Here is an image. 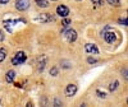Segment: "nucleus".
<instances>
[{
	"instance_id": "nucleus-1",
	"label": "nucleus",
	"mask_w": 128,
	"mask_h": 107,
	"mask_svg": "<svg viewBox=\"0 0 128 107\" xmlns=\"http://www.w3.org/2000/svg\"><path fill=\"white\" fill-rule=\"evenodd\" d=\"M26 60H27V55H26L24 51H17L14 55L12 56V64L16 65V66L22 65Z\"/></svg>"
},
{
	"instance_id": "nucleus-2",
	"label": "nucleus",
	"mask_w": 128,
	"mask_h": 107,
	"mask_svg": "<svg viewBox=\"0 0 128 107\" xmlns=\"http://www.w3.org/2000/svg\"><path fill=\"white\" fill-rule=\"evenodd\" d=\"M35 20L39 22V23H49V22L55 20V17H54L51 13H41V14H39L35 18Z\"/></svg>"
},
{
	"instance_id": "nucleus-3",
	"label": "nucleus",
	"mask_w": 128,
	"mask_h": 107,
	"mask_svg": "<svg viewBox=\"0 0 128 107\" xmlns=\"http://www.w3.org/2000/svg\"><path fill=\"white\" fill-rule=\"evenodd\" d=\"M62 33H64V37H65V40L69 43L74 42L76 40H77V32H76L74 29H72V28H68V29L63 28L62 29Z\"/></svg>"
},
{
	"instance_id": "nucleus-4",
	"label": "nucleus",
	"mask_w": 128,
	"mask_h": 107,
	"mask_svg": "<svg viewBox=\"0 0 128 107\" xmlns=\"http://www.w3.org/2000/svg\"><path fill=\"white\" fill-rule=\"evenodd\" d=\"M101 36H104V40L106 43L113 45L117 41V34L114 31H104V32H101Z\"/></svg>"
},
{
	"instance_id": "nucleus-5",
	"label": "nucleus",
	"mask_w": 128,
	"mask_h": 107,
	"mask_svg": "<svg viewBox=\"0 0 128 107\" xmlns=\"http://www.w3.org/2000/svg\"><path fill=\"white\" fill-rule=\"evenodd\" d=\"M14 5L18 12H24L30 8V0H16Z\"/></svg>"
},
{
	"instance_id": "nucleus-6",
	"label": "nucleus",
	"mask_w": 128,
	"mask_h": 107,
	"mask_svg": "<svg viewBox=\"0 0 128 107\" xmlns=\"http://www.w3.org/2000/svg\"><path fill=\"white\" fill-rule=\"evenodd\" d=\"M85 51L88 55H99V48L95 43H86L85 45Z\"/></svg>"
},
{
	"instance_id": "nucleus-7",
	"label": "nucleus",
	"mask_w": 128,
	"mask_h": 107,
	"mask_svg": "<svg viewBox=\"0 0 128 107\" xmlns=\"http://www.w3.org/2000/svg\"><path fill=\"white\" fill-rule=\"evenodd\" d=\"M77 91H78V88H77L76 84H68V86L65 87V89H64V94H65L67 97H73L76 96Z\"/></svg>"
},
{
	"instance_id": "nucleus-8",
	"label": "nucleus",
	"mask_w": 128,
	"mask_h": 107,
	"mask_svg": "<svg viewBox=\"0 0 128 107\" xmlns=\"http://www.w3.org/2000/svg\"><path fill=\"white\" fill-rule=\"evenodd\" d=\"M48 64V56L46 55H41L39 57V61H37V71L39 73H42L45 70V66Z\"/></svg>"
},
{
	"instance_id": "nucleus-9",
	"label": "nucleus",
	"mask_w": 128,
	"mask_h": 107,
	"mask_svg": "<svg viewBox=\"0 0 128 107\" xmlns=\"http://www.w3.org/2000/svg\"><path fill=\"white\" fill-rule=\"evenodd\" d=\"M56 14L59 17H62V18L68 17V15H69V8L65 7V5H63V4H60V5L56 7Z\"/></svg>"
},
{
	"instance_id": "nucleus-10",
	"label": "nucleus",
	"mask_w": 128,
	"mask_h": 107,
	"mask_svg": "<svg viewBox=\"0 0 128 107\" xmlns=\"http://www.w3.org/2000/svg\"><path fill=\"white\" fill-rule=\"evenodd\" d=\"M14 79H16V71L14 70H8L7 71V74H5V80H7V83H13L14 82Z\"/></svg>"
},
{
	"instance_id": "nucleus-11",
	"label": "nucleus",
	"mask_w": 128,
	"mask_h": 107,
	"mask_svg": "<svg viewBox=\"0 0 128 107\" xmlns=\"http://www.w3.org/2000/svg\"><path fill=\"white\" fill-rule=\"evenodd\" d=\"M35 3H36V5H37L39 8H48L50 4H49V0H35Z\"/></svg>"
},
{
	"instance_id": "nucleus-12",
	"label": "nucleus",
	"mask_w": 128,
	"mask_h": 107,
	"mask_svg": "<svg viewBox=\"0 0 128 107\" xmlns=\"http://www.w3.org/2000/svg\"><path fill=\"white\" fill-rule=\"evenodd\" d=\"M7 55H8V50L5 47H0V62H3L4 60L7 59Z\"/></svg>"
},
{
	"instance_id": "nucleus-13",
	"label": "nucleus",
	"mask_w": 128,
	"mask_h": 107,
	"mask_svg": "<svg viewBox=\"0 0 128 107\" xmlns=\"http://www.w3.org/2000/svg\"><path fill=\"white\" fill-rule=\"evenodd\" d=\"M118 87H119V82H118V80H113V82L109 84V91H110V92H115L118 89Z\"/></svg>"
},
{
	"instance_id": "nucleus-14",
	"label": "nucleus",
	"mask_w": 128,
	"mask_h": 107,
	"mask_svg": "<svg viewBox=\"0 0 128 107\" xmlns=\"http://www.w3.org/2000/svg\"><path fill=\"white\" fill-rule=\"evenodd\" d=\"M106 3L112 7H120V0H106Z\"/></svg>"
},
{
	"instance_id": "nucleus-15",
	"label": "nucleus",
	"mask_w": 128,
	"mask_h": 107,
	"mask_svg": "<svg viewBox=\"0 0 128 107\" xmlns=\"http://www.w3.org/2000/svg\"><path fill=\"white\" fill-rule=\"evenodd\" d=\"M71 22H72V20H71V19H69V18H68V17L63 18V20H62V26H63V28H67V27L71 24Z\"/></svg>"
},
{
	"instance_id": "nucleus-16",
	"label": "nucleus",
	"mask_w": 128,
	"mask_h": 107,
	"mask_svg": "<svg viewBox=\"0 0 128 107\" xmlns=\"http://www.w3.org/2000/svg\"><path fill=\"white\" fill-rule=\"evenodd\" d=\"M58 74H59L58 66H53V68L50 69V75H51V77H58Z\"/></svg>"
},
{
	"instance_id": "nucleus-17",
	"label": "nucleus",
	"mask_w": 128,
	"mask_h": 107,
	"mask_svg": "<svg viewBox=\"0 0 128 107\" xmlns=\"http://www.w3.org/2000/svg\"><path fill=\"white\" fill-rule=\"evenodd\" d=\"M96 96H97L100 100H105V98H106V93H105L104 91H100V89H97V91H96Z\"/></svg>"
},
{
	"instance_id": "nucleus-18",
	"label": "nucleus",
	"mask_w": 128,
	"mask_h": 107,
	"mask_svg": "<svg viewBox=\"0 0 128 107\" xmlns=\"http://www.w3.org/2000/svg\"><path fill=\"white\" fill-rule=\"evenodd\" d=\"M63 105V101L60 100L59 97H55L54 98V102H53V106H55V107H59V106H62Z\"/></svg>"
},
{
	"instance_id": "nucleus-19",
	"label": "nucleus",
	"mask_w": 128,
	"mask_h": 107,
	"mask_svg": "<svg viewBox=\"0 0 128 107\" xmlns=\"http://www.w3.org/2000/svg\"><path fill=\"white\" fill-rule=\"evenodd\" d=\"M60 65H62V68H64V69H69L71 68V62L69 61H65V60H63L62 62H60Z\"/></svg>"
},
{
	"instance_id": "nucleus-20",
	"label": "nucleus",
	"mask_w": 128,
	"mask_h": 107,
	"mask_svg": "<svg viewBox=\"0 0 128 107\" xmlns=\"http://www.w3.org/2000/svg\"><path fill=\"white\" fill-rule=\"evenodd\" d=\"M91 1H92V4H94L95 7H101L103 4H104L103 0H91Z\"/></svg>"
},
{
	"instance_id": "nucleus-21",
	"label": "nucleus",
	"mask_w": 128,
	"mask_h": 107,
	"mask_svg": "<svg viewBox=\"0 0 128 107\" xmlns=\"http://www.w3.org/2000/svg\"><path fill=\"white\" fill-rule=\"evenodd\" d=\"M87 62H88L90 65L96 64V62H97V59H95V57H91V56H88V57H87Z\"/></svg>"
},
{
	"instance_id": "nucleus-22",
	"label": "nucleus",
	"mask_w": 128,
	"mask_h": 107,
	"mask_svg": "<svg viewBox=\"0 0 128 107\" xmlns=\"http://www.w3.org/2000/svg\"><path fill=\"white\" fill-rule=\"evenodd\" d=\"M128 70H127V68H124V69H123L122 70V75H123V78H124V80H127L128 79Z\"/></svg>"
},
{
	"instance_id": "nucleus-23",
	"label": "nucleus",
	"mask_w": 128,
	"mask_h": 107,
	"mask_svg": "<svg viewBox=\"0 0 128 107\" xmlns=\"http://www.w3.org/2000/svg\"><path fill=\"white\" fill-rule=\"evenodd\" d=\"M40 103L42 105V106H48V105H49V102H48V98H46V97H44L42 100H40Z\"/></svg>"
},
{
	"instance_id": "nucleus-24",
	"label": "nucleus",
	"mask_w": 128,
	"mask_h": 107,
	"mask_svg": "<svg viewBox=\"0 0 128 107\" xmlns=\"http://www.w3.org/2000/svg\"><path fill=\"white\" fill-rule=\"evenodd\" d=\"M5 40V34H4V31H0V42H3Z\"/></svg>"
},
{
	"instance_id": "nucleus-25",
	"label": "nucleus",
	"mask_w": 128,
	"mask_h": 107,
	"mask_svg": "<svg viewBox=\"0 0 128 107\" xmlns=\"http://www.w3.org/2000/svg\"><path fill=\"white\" fill-rule=\"evenodd\" d=\"M118 22H119V23H120V24H124V26H126V24H127V18H123V19H122V18H120V19H119V20H118Z\"/></svg>"
},
{
	"instance_id": "nucleus-26",
	"label": "nucleus",
	"mask_w": 128,
	"mask_h": 107,
	"mask_svg": "<svg viewBox=\"0 0 128 107\" xmlns=\"http://www.w3.org/2000/svg\"><path fill=\"white\" fill-rule=\"evenodd\" d=\"M9 1H10V0H0V4H1V5H7Z\"/></svg>"
},
{
	"instance_id": "nucleus-27",
	"label": "nucleus",
	"mask_w": 128,
	"mask_h": 107,
	"mask_svg": "<svg viewBox=\"0 0 128 107\" xmlns=\"http://www.w3.org/2000/svg\"><path fill=\"white\" fill-rule=\"evenodd\" d=\"M49 1H56V0H49Z\"/></svg>"
}]
</instances>
